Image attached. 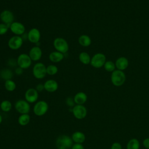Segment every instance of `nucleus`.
Listing matches in <instances>:
<instances>
[{"mask_svg":"<svg viewBox=\"0 0 149 149\" xmlns=\"http://www.w3.org/2000/svg\"><path fill=\"white\" fill-rule=\"evenodd\" d=\"M72 137L67 135L59 136L55 141V145L58 149H70L73 145Z\"/></svg>","mask_w":149,"mask_h":149,"instance_id":"1","label":"nucleus"},{"mask_svg":"<svg viewBox=\"0 0 149 149\" xmlns=\"http://www.w3.org/2000/svg\"><path fill=\"white\" fill-rule=\"evenodd\" d=\"M111 80L114 86L117 87L121 86L126 81V75L122 70H115L112 72Z\"/></svg>","mask_w":149,"mask_h":149,"instance_id":"2","label":"nucleus"},{"mask_svg":"<svg viewBox=\"0 0 149 149\" xmlns=\"http://www.w3.org/2000/svg\"><path fill=\"white\" fill-rule=\"evenodd\" d=\"M32 72L35 78L42 79L47 74V66L42 62H37L33 66Z\"/></svg>","mask_w":149,"mask_h":149,"instance_id":"3","label":"nucleus"},{"mask_svg":"<svg viewBox=\"0 0 149 149\" xmlns=\"http://www.w3.org/2000/svg\"><path fill=\"white\" fill-rule=\"evenodd\" d=\"M53 45L56 51L63 54L69 50V44L66 40L62 37H57L53 41Z\"/></svg>","mask_w":149,"mask_h":149,"instance_id":"4","label":"nucleus"},{"mask_svg":"<svg viewBox=\"0 0 149 149\" xmlns=\"http://www.w3.org/2000/svg\"><path fill=\"white\" fill-rule=\"evenodd\" d=\"M48 104L45 101H39L37 102L33 107V112L34 114L38 116L45 115L48 110Z\"/></svg>","mask_w":149,"mask_h":149,"instance_id":"5","label":"nucleus"},{"mask_svg":"<svg viewBox=\"0 0 149 149\" xmlns=\"http://www.w3.org/2000/svg\"><path fill=\"white\" fill-rule=\"evenodd\" d=\"M17 66L23 69H27L30 67L32 63V60L29 54L24 53L20 54L17 58Z\"/></svg>","mask_w":149,"mask_h":149,"instance_id":"6","label":"nucleus"},{"mask_svg":"<svg viewBox=\"0 0 149 149\" xmlns=\"http://www.w3.org/2000/svg\"><path fill=\"white\" fill-rule=\"evenodd\" d=\"M106 62L105 55L102 53H97L91 58L90 64L95 68H100Z\"/></svg>","mask_w":149,"mask_h":149,"instance_id":"7","label":"nucleus"},{"mask_svg":"<svg viewBox=\"0 0 149 149\" xmlns=\"http://www.w3.org/2000/svg\"><path fill=\"white\" fill-rule=\"evenodd\" d=\"M16 110L20 114L29 113L30 111V105L25 100H19L15 104Z\"/></svg>","mask_w":149,"mask_h":149,"instance_id":"8","label":"nucleus"},{"mask_svg":"<svg viewBox=\"0 0 149 149\" xmlns=\"http://www.w3.org/2000/svg\"><path fill=\"white\" fill-rule=\"evenodd\" d=\"M23 40L20 36H13L11 37L8 42V47L12 50H17L23 45Z\"/></svg>","mask_w":149,"mask_h":149,"instance_id":"9","label":"nucleus"},{"mask_svg":"<svg viewBox=\"0 0 149 149\" xmlns=\"http://www.w3.org/2000/svg\"><path fill=\"white\" fill-rule=\"evenodd\" d=\"M14 19L15 17L13 12L9 10H3L0 13L1 21L2 23L8 26L9 28L10 24L14 22Z\"/></svg>","mask_w":149,"mask_h":149,"instance_id":"10","label":"nucleus"},{"mask_svg":"<svg viewBox=\"0 0 149 149\" xmlns=\"http://www.w3.org/2000/svg\"><path fill=\"white\" fill-rule=\"evenodd\" d=\"M72 113L76 119H83L87 116V111L83 105H76L72 108Z\"/></svg>","mask_w":149,"mask_h":149,"instance_id":"11","label":"nucleus"},{"mask_svg":"<svg viewBox=\"0 0 149 149\" xmlns=\"http://www.w3.org/2000/svg\"><path fill=\"white\" fill-rule=\"evenodd\" d=\"M9 30L16 36H21L25 33L26 28L23 23L19 22H13L10 24Z\"/></svg>","mask_w":149,"mask_h":149,"instance_id":"12","label":"nucleus"},{"mask_svg":"<svg viewBox=\"0 0 149 149\" xmlns=\"http://www.w3.org/2000/svg\"><path fill=\"white\" fill-rule=\"evenodd\" d=\"M40 31L37 28H32L27 33V40L31 43L36 44L40 42Z\"/></svg>","mask_w":149,"mask_h":149,"instance_id":"13","label":"nucleus"},{"mask_svg":"<svg viewBox=\"0 0 149 149\" xmlns=\"http://www.w3.org/2000/svg\"><path fill=\"white\" fill-rule=\"evenodd\" d=\"M24 98L25 100H26L29 103H34L38 100V92L36 88H30L26 91Z\"/></svg>","mask_w":149,"mask_h":149,"instance_id":"14","label":"nucleus"},{"mask_svg":"<svg viewBox=\"0 0 149 149\" xmlns=\"http://www.w3.org/2000/svg\"><path fill=\"white\" fill-rule=\"evenodd\" d=\"M42 52L40 47L34 46L29 51V55L32 61H38L42 56Z\"/></svg>","mask_w":149,"mask_h":149,"instance_id":"15","label":"nucleus"},{"mask_svg":"<svg viewBox=\"0 0 149 149\" xmlns=\"http://www.w3.org/2000/svg\"><path fill=\"white\" fill-rule=\"evenodd\" d=\"M44 86V89L49 93H54L58 88V83L56 80L53 79H49L45 81Z\"/></svg>","mask_w":149,"mask_h":149,"instance_id":"16","label":"nucleus"},{"mask_svg":"<svg viewBox=\"0 0 149 149\" xmlns=\"http://www.w3.org/2000/svg\"><path fill=\"white\" fill-rule=\"evenodd\" d=\"M115 66L116 68L120 70H123L126 69L129 65V61L128 59L124 57V56H121L118 58L115 62Z\"/></svg>","mask_w":149,"mask_h":149,"instance_id":"17","label":"nucleus"},{"mask_svg":"<svg viewBox=\"0 0 149 149\" xmlns=\"http://www.w3.org/2000/svg\"><path fill=\"white\" fill-rule=\"evenodd\" d=\"M73 99L76 105H83L87 100V95L85 93L80 91L74 95Z\"/></svg>","mask_w":149,"mask_h":149,"instance_id":"18","label":"nucleus"},{"mask_svg":"<svg viewBox=\"0 0 149 149\" xmlns=\"http://www.w3.org/2000/svg\"><path fill=\"white\" fill-rule=\"evenodd\" d=\"M64 54L57 51H52L49 54V59L53 63H58L63 60Z\"/></svg>","mask_w":149,"mask_h":149,"instance_id":"19","label":"nucleus"},{"mask_svg":"<svg viewBox=\"0 0 149 149\" xmlns=\"http://www.w3.org/2000/svg\"><path fill=\"white\" fill-rule=\"evenodd\" d=\"M71 137L72 139V140L75 143L82 144L86 140V136H85L84 133H83V132H80V131L74 132L72 134Z\"/></svg>","mask_w":149,"mask_h":149,"instance_id":"20","label":"nucleus"},{"mask_svg":"<svg viewBox=\"0 0 149 149\" xmlns=\"http://www.w3.org/2000/svg\"><path fill=\"white\" fill-rule=\"evenodd\" d=\"M78 42L80 45L87 47L91 45V39L86 34H82L79 37Z\"/></svg>","mask_w":149,"mask_h":149,"instance_id":"21","label":"nucleus"},{"mask_svg":"<svg viewBox=\"0 0 149 149\" xmlns=\"http://www.w3.org/2000/svg\"><path fill=\"white\" fill-rule=\"evenodd\" d=\"M13 76V72L9 69H3L0 71V77L5 81L11 80Z\"/></svg>","mask_w":149,"mask_h":149,"instance_id":"22","label":"nucleus"},{"mask_svg":"<svg viewBox=\"0 0 149 149\" xmlns=\"http://www.w3.org/2000/svg\"><path fill=\"white\" fill-rule=\"evenodd\" d=\"M79 59L80 62L84 65H88L91 62L90 56L86 52H80L79 55Z\"/></svg>","mask_w":149,"mask_h":149,"instance_id":"23","label":"nucleus"},{"mask_svg":"<svg viewBox=\"0 0 149 149\" xmlns=\"http://www.w3.org/2000/svg\"><path fill=\"white\" fill-rule=\"evenodd\" d=\"M30 121V116L29 113L21 114L18 118V123L21 126H26Z\"/></svg>","mask_w":149,"mask_h":149,"instance_id":"24","label":"nucleus"},{"mask_svg":"<svg viewBox=\"0 0 149 149\" xmlns=\"http://www.w3.org/2000/svg\"><path fill=\"white\" fill-rule=\"evenodd\" d=\"M12 107V103L9 100H3L1 102L0 104L1 109L5 112H9L11 110Z\"/></svg>","mask_w":149,"mask_h":149,"instance_id":"25","label":"nucleus"},{"mask_svg":"<svg viewBox=\"0 0 149 149\" xmlns=\"http://www.w3.org/2000/svg\"><path fill=\"white\" fill-rule=\"evenodd\" d=\"M127 149H139L140 143L137 139H130L127 144Z\"/></svg>","mask_w":149,"mask_h":149,"instance_id":"26","label":"nucleus"},{"mask_svg":"<svg viewBox=\"0 0 149 149\" xmlns=\"http://www.w3.org/2000/svg\"><path fill=\"white\" fill-rule=\"evenodd\" d=\"M4 86L5 89L8 91H13L16 88V84L15 82L12 79L6 80L5 81Z\"/></svg>","mask_w":149,"mask_h":149,"instance_id":"27","label":"nucleus"},{"mask_svg":"<svg viewBox=\"0 0 149 149\" xmlns=\"http://www.w3.org/2000/svg\"><path fill=\"white\" fill-rule=\"evenodd\" d=\"M58 72V67L54 65L51 64L47 66V74L50 76H54Z\"/></svg>","mask_w":149,"mask_h":149,"instance_id":"28","label":"nucleus"},{"mask_svg":"<svg viewBox=\"0 0 149 149\" xmlns=\"http://www.w3.org/2000/svg\"><path fill=\"white\" fill-rule=\"evenodd\" d=\"M104 68L105 69L108 71V72H113L115 70V69L116 68L115 66V64L111 61H106L104 65Z\"/></svg>","mask_w":149,"mask_h":149,"instance_id":"29","label":"nucleus"},{"mask_svg":"<svg viewBox=\"0 0 149 149\" xmlns=\"http://www.w3.org/2000/svg\"><path fill=\"white\" fill-rule=\"evenodd\" d=\"M9 29V28L8 26L3 23H0V36L5 34L8 32Z\"/></svg>","mask_w":149,"mask_h":149,"instance_id":"30","label":"nucleus"},{"mask_svg":"<svg viewBox=\"0 0 149 149\" xmlns=\"http://www.w3.org/2000/svg\"><path fill=\"white\" fill-rule=\"evenodd\" d=\"M65 102L66 104V105L68 106H69L70 108H72V107H74V99L73 98H72L70 97H68L66 99V101H65Z\"/></svg>","mask_w":149,"mask_h":149,"instance_id":"31","label":"nucleus"},{"mask_svg":"<svg viewBox=\"0 0 149 149\" xmlns=\"http://www.w3.org/2000/svg\"><path fill=\"white\" fill-rule=\"evenodd\" d=\"M111 149H122V147L120 143L118 142H115L112 144Z\"/></svg>","mask_w":149,"mask_h":149,"instance_id":"32","label":"nucleus"},{"mask_svg":"<svg viewBox=\"0 0 149 149\" xmlns=\"http://www.w3.org/2000/svg\"><path fill=\"white\" fill-rule=\"evenodd\" d=\"M8 65L9 66L14 67V66H15L16 65H17V61L15 60L14 59H9L8 61Z\"/></svg>","mask_w":149,"mask_h":149,"instance_id":"33","label":"nucleus"},{"mask_svg":"<svg viewBox=\"0 0 149 149\" xmlns=\"http://www.w3.org/2000/svg\"><path fill=\"white\" fill-rule=\"evenodd\" d=\"M36 89L38 92H41L44 89V84H41V83H39L38 84L36 87Z\"/></svg>","mask_w":149,"mask_h":149,"instance_id":"34","label":"nucleus"},{"mask_svg":"<svg viewBox=\"0 0 149 149\" xmlns=\"http://www.w3.org/2000/svg\"><path fill=\"white\" fill-rule=\"evenodd\" d=\"M71 149H84V147L81 144L75 143L72 146Z\"/></svg>","mask_w":149,"mask_h":149,"instance_id":"35","label":"nucleus"},{"mask_svg":"<svg viewBox=\"0 0 149 149\" xmlns=\"http://www.w3.org/2000/svg\"><path fill=\"white\" fill-rule=\"evenodd\" d=\"M143 144L144 146V147L147 148V149H149V137L148 138H146L143 141Z\"/></svg>","mask_w":149,"mask_h":149,"instance_id":"36","label":"nucleus"},{"mask_svg":"<svg viewBox=\"0 0 149 149\" xmlns=\"http://www.w3.org/2000/svg\"><path fill=\"white\" fill-rule=\"evenodd\" d=\"M15 73H16L17 75H21V74H23V69L18 66V67H17V68H15Z\"/></svg>","mask_w":149,"mask_h":149,"instance_id":"37","label":"nucleus"},{"mask_svg":"<svg viewBox=\"0 0 149 149\" xmlns=\"http://www.w3.org/2000/svg\"><path fill=\"white\" fill-rule=\"evenodd\" d=\"M2 116L0 114V124L2 123Z\"/></svg>","mask_w":149,"mask_h":149,"instance_id":"38","label":"nucleus"}]
</instances>
